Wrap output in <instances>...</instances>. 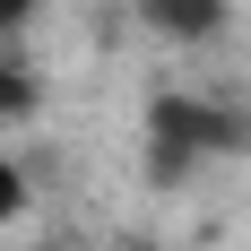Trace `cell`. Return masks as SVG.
<instances>
[{
  "label": "cell",
  "instance_id": "cell-1",
  "mask_svg": "<svg viewBox=\"0 0 251 251\" xmlns=\"http://www.w3.org/2000/svg\"><path fill=\"white\" fill-rule=\"evenodd\" d=\"M148 18L174 35V44H208L226 26V0H148Z\"/></svg>",
  "mask_w": 251,
  "mask_h": 251
},
{
  "label": "cell",
  "instance_id": "cell-2",
  "mask_svg": "<svg viewBox=\"0 0 251 251\" xmlns=\"http://www.w3.org/2000/svg\"><path fill=\"white\" fill-rule=\"evenodd\" d=\"M26 104H35V78H26V70H18V61H9V52H0V130L18 122Z\"/></svg>",
  "mask_w": 251,
  "mask_h": 251
},
{
  "label": "cell",
  "instance_id": "cell-3",
  "mask_svg": "<svg viewBox=\"0 0 251 251\" xmlns=\"http://www.w3.org/2000/svg\"><path fill=\"white\" fill-rule=\"evenodd\" d=\"M26 217V174H18V156L0 148V226H18Z\"/></svg>",
  "mask_w": 251,
  "mask_h": 251
},
{
  "label": "cell",
  "instance_id": "cell-4",
  "mask_svg": "<svg viewBox=\"0 0 251 251\" xmlns=\"http://www.w3.org/2000/svg\"><path fill=\"white\" fill-rule=\"evenodd\" d=\"M35 9H44V0H0V35H18V26L35 18Z\"/></svg>",
  "mask_w": 251,
  "mask_h": 251
},
{
  "label": "cell",
  "instance_id": "cell-5",
  "mask_svg": "<svg viewBox=\"0 0 251 251\" xmlns=\"http://www.w3.org/2000/svg\"><path fill=\"white\" fill-rule=\"evenodd\" d=\"M139 251H156V243H139Z\"/></svg>",
  "mask_w": 251,
  "mask_h": 251
}]
</instances>
